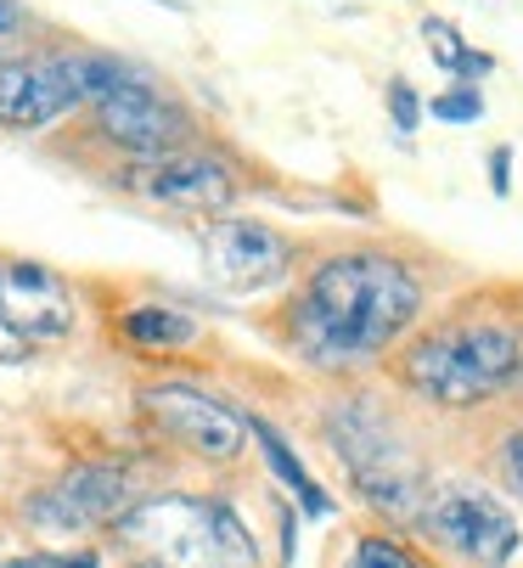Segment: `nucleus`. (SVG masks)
Wrapping results in <instances>:
<instances>
[{
  "instance_id": "15",
  "label": "nucleus",
  "mask_w": 523,
  "mask_h": 568,
  "mask_svg": "<svg viewBox=\"0 0 523 568\" xmlns=\"http://www.w3.org/2000/svg\"><path fill=\"white\" fill-rule=\"evenodd\" d=\"M422 40H428V57L440 62L445 73H462V79H484L490 68H495V57L490 51H473L445 18H428L422 23Z\"/></svg>"
},
{
  "instance_id": "12",
  "label": "nucleus",
  "mask_w": 523,
  "mask_h": 568,
  "mask_svg": "<svg viewBox=\"0 0 523 568\" xmlns=\"http://www.w3.org/2000/svg\"><path fill=\"white\" fill-rule=\"evenodd\" d=\"M0 321L18 338L46 344L73 327V298L57 271H46L34 260H12V265H0Z\"/></svg>"
},
{
  "instance_id": "7",
  "label": "nucleus",
  "mask_w": 523,
  "mask_h": 568,
  "mask_svg": "<svg viewBox=\"0 0 523 568\" xmlns=\"http://www.w3.org/2000/svg\"><path fill=\"white\" fill-rule=\"evenodd\" d=\"M91 119H97V135L113 141L119 152L130 158H163V152H181L192 141V113L181 102H169L152 79H141L135 68L119 79L113 91H102L91 102Z\"/></svg>"
},
{
  "instance_id": "18",
  "label": "nucleus",
  "mask_w": 523,
  "mask_h": 568,
  "mask_svg": "<svg viewBox=\"0 0 523 568\" xmlns=\"http://www.w3.org/2000/svg\"><path fill=\"white\" fill-rule=\"evenodd\" d=\"M389 113H394V130L400 135H411L422 124V102L411 91V79H389Z\"/></svg>"
},
{
  "instance_id": "9",
  "label": "nucleus",
  "mask_w": 523,
  "mask_h": 568,
  "mask_svg": "<svg viewBox=\"0 0 523 568\" xmlns=\"http://www.w3.org/2000/svg\"><path fill=\"white\" fill-rule=\"evenodd\" d=\"M203 265L225 293H259L288 276L293 242L265 220H214L203 231Z\"/></svg>"
},
{
  "instance_id": "23",
  "label": "nucleus",
  "mask_w": 523,
  "mask_h": 568,
  "mask_svg": "<svg viewBox=\"0 0 523 568\" xmlns=\"http://www.w3.org/2000/svg\"><path fill=\"white\" fill-rule=\"evenodd\" d=\"M23 18H18V7H12V0H0V34H7V29H18Z\"/></svg>"
},
{
  "instance_id": "16",
  "label": "nucleus",
  "mask_w": 523,
  "mask_h": 568,
  "mask_svg": "<svg viewBox=\"0 0 523 568\" xmlns=\"http://www.w3.org/2000/svg\"><path fill=\"white\" fill-rule=\"evenodd\" d=\"M343 568H422V562H416V557H411V546H405V540H394V535H361Z\"/></svg>"
},
{
  "instance_id": "17",
  "label": "nucleus",
  "mask_w": 523,
  "mask_h": 568,
  "mask_svg": "<svg viewBox=\"0 0 523 568\" xmlns=\"http://www.w3.org/2000/svg\"><path fill=\"white\" fill-rule=\"evenodd\" d=\"M428 113L445 119V124H479V119H484V97H479V85H456V91H445V97H433Z\"/></svg>"
},
{
  "instance_id": "13",
  "label": "nucleus",
  "mask_w": 523,
  "mask_h": 568,
  "mask_svg": "<svg viewBox=\"0 0 523 568\" xmlns=\"http://www.w3.org/2000/svg\"><path fill=\"white\" fill-rule=\"evenodd\" d=\"M119 338L135 344V349H152V355H169V349H187L198 344V321L174 304H135L119 315Z\"/></svg>"
},
{
  "instance_id": "8",
  "label": "nucleus",
  "mask_w": 523,
  "mask_h": 568,
  "mask_svg": "<svg viewBox=\"0 0 523 568\" xmlns=\"http://www.w3.org/2000/svg\"><path fill=\"white\" fill-rule=\"evenodd\" d=\"M135 501H141V490L124 462H79L51 490H34L23 513H29V524H40L51 535H79L97 524H119Z\"/></svg>"
},
{
  "instance_id": "20",
  "label": "nucleus",
  "mask_w": 523,
  "mask_h": 568,
  "mask_svg": "<svg viewBox=\"0 0 523 568\" xmlns=\"http://www.w3.org/2000/svg\"><path fill=\"white\" fill-rule=\"evenodd\" d=\"M490 186H495V197L512 192V146H495L490 152Z\"/></svg>"
},
{
  "instance_id": "14",
  "label": "nucleus",
  "mask_w": 523,
  "mask_h": 568,
  "mask_svg": "<svg viewBox=\"0 0 523 568\" xmlns=\"http://www.w3.org/2000/svg\"><path fill=\"white\" fill-rule=\"evenodd\" d=\"M248 439H259V456L271 462V473H276V478L288 484V490L299 496V507H304L310 518H326V513H332V496H326L321 484L310 478V467L293 456V445H288V439H282V434H276L265 417H248Z\"/></svg>"
},
{
  "instance_id": "22",
  "label": "nucleus",
  "mask_w": 523,
  "mask_h": 568,
  "mask_svg": "<svg viewBox=\"0 0 523 568\" xmlns=\"http://www.w3.org/2000/svg\"><path fill=\"white\" fill-rule=\"evenodd\" d=\"M7 568H57V551H29V557H7Z\"/></svg>"
},
{
  "instance_id": "10",
  "label": "nucleus",
  "mask_w": 523,
  "mask_h": 568,
  "mask_svg": "<svg viewBox=\"0 0 523 568\" xmlns=\"http://www.w3.org/2000/svg\"><path fill=\"white\" fill-rule=\"evenodd\" d=\"M130 186H135L147 203L181 209V214H220V209H231V197H237L231 164H220L214 152H192V146L135 164V170H130Z\"/></svg>"
},
{
  "instance_id": "19",
  "label": "nucleus",
  "mask_w": 523,
  "mask_h": 568,
  "mask_svg": "<svg viewBox=\"0 0 523 568\" xmlns=\"http://www.w3.org/2000/svg\"><path fill=\"white\" fill-rule=\"evenodd\" d=\"M501 473H506V484L523 496V428H512L506 434V445H501Z\"/></svg>"
},
{
  "instance_id": "11",
  "label": "nucleus",
  "mask_w": 523,
  "mask_h": 568,
  "mask_svg": "<svg viewBox=\"0 0 523 568\" xmlns=\"http://www.w3.org/2000/svg\"><path fill=\"white\" fill-rule=\"evenodd\" d=\"M84 108L73 57H18L0 62V130H46L62 113Z\"/></svg>"
},
{
  "instance_id": "4",
  "label": "nucleus",
  "mask_w": 523,
  "mask_h": 568,
  "mask_svg": "<svg viewBox=\"0 0 523 568\" xmlns=\"http://www.w3.org/2000/svg\"><path fill=\"white\" fill-rule=\"evenodd\" d=\"M326 439L338 450V462L349 467L355 490L389 513L394 524H411L422 518V501H428V473L422 462L411 456V445L394 434V423L366 399H338L326 412Z\"/></svg>"
},
{
  "instance_id": "5",
  "label": "nucleus",
  "mask_w": 523,
  "mask_h": 568,
  "mask_svg": "<svg viewBox=\"0 0 523 568\" xmlns=\"http://www.w3.org/2000/svg\"><path fill=\"white\" fill-rule=\"evenodd\" d=\"M416 524L440 551H451L473 568H506L523 540L506 501L479 490V484H440V490H428Z\"/></svg>"
},
{
  "instance_id": "3",
  "label": "nucleus",
  "mask_w": 523,
  "mask_h": 568,
  "mask_svg": "<svg viewBox=\"0 0 523 568\" xmlns=\"http://www.w3.org/2000/svg\"><path fill=\"white\" fill-rule=\"evenodd\" d=\"M130 568H259V540L220 496H152L119 518Z\"/></svg>"
},
{
  "instance_id": "1",
  "label": "nucleus",
  "mask_w": 523,
  "mask_h": 568,
  "mask_svg": "<svg viewBox=\"0 0 523 568\" xmlns=\"http://www.w3.org/2000/svg\"><path fill=\"white\" fill-rule=\"evenodd\" d=\"M422 315V282L378 248L326 254L282 304V338L315 372H361L383 361Z\"/></svg>"
},
{
  "instance_id": "2",
  "label": "nucleus",
  "mask_w": 523,
  "mask_h": 568,
  "mask_svg": "<svg viewBox=\"0 0 523 568\" xmlns=\"http://www.w3.org/2000/svg\"><path fill=\"white\" fill-rule=\"evenodd\" d=\"M400 388L433 412H479L523 383V333L501 315H445L416 333L394 366Z\"/></svg>"
},
{
  "instance_id": "6",
  "label": "nucleus",
  "mask_w": 523,
  "mask_h": 568,
  "mask_svg": "<svg viewBox=\"0 0 523 568\" xmlns=\"http://www.w3.org/2000/svg\"><path fill=\"white\" fill-rule=\"evenodd\" d=\"M141 417L152 434H163L169 445H181L198 462H237L248 450V417L231 412L225 399L192 388V383H152L141 388Z\"/></svg>"
},
{
  "instance_id": "21",
  "label": "nucleus",
  "mask_w": 523,
  "mask_h": 568,
  "mask_svg": "<svg viewBox=\"0 0 523 568\" xmlns=\"http://www.w3.org/2000/svg\"><path fill=\"white\" fill-rule=\"evenodd\" d=\"M57 568H102L97 551H57Z\"/></svg>"
}]
</instances>
